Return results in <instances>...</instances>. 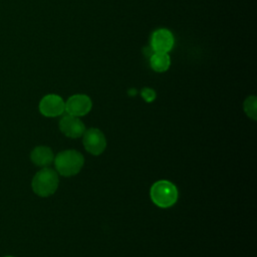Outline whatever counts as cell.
Instances as JSON below:
<instances>
[{"label":"cell","mask_w":257,"mask_h":257,"mask_svg":"<svg viewBox=\"0 0 257 257\" xmlns=\"http://www.w3.org/2000/svg\"><path fill=\"white\" fill-rule=\"evenodd\" d=\"M53 161L57 173L64 177L76 175L84 164L83 156L75 150L62 151L54 157Z\"/></svg>","instance_id":"cell-1"},{"label":"cell","mask_w":257,"mask_h":257,"mask_svg":"<svg viewBox=\"0 0 257 257\" xmlns=\"http://www.w3.org/2000/svg\"><path fill=\"white\" fill-rule=\"evenodd\" d=\"M30 160L35 166L46 168L53 162L54 155L50 148L45 146H38L31 151Z\"/></svg>","instance_id":"cell-9"},{"label":"cell","mask_w":257,"mask_h":257,"mask_svg":"<svg viewBox=\"0 0 257 257\" xmlns=\"http://www.w3.org/2000/svg\"><path fill=\"white\" fill-rule=\"evenodd\" d=\"M38 108L42 115L46 117H55L61 115L65 111V101L60 95L49 93L40 99Z\"/></svg>","instance_id":"cell-5"},{"label":"cell","mask_w":257,"mask_h":257,"mask_svg":"<svg viewBox=\"0 0 257 257\" xmlns=\"http://www.w3.org/2000/svg\"><path fill=\"white\" fill-rule=\"evenodd\" d=\"M174 33L165 27L158 28L153 31L150 39V45L153 52L170 53L175 46Z\"/></svg>","instance_id":"cell-4"},{"label":"cell","mask_w":257,"mask_h":257,"mask_svg":"<svg viewBox=\"0 0 257 257\" xmlns=\"http://www.w3.org/2000/svg\"><path fill=\"white\" fill-rule=\"evenodd\" d=\"M6 257H13V256H6Z\"/></svg>","instance_id":"cell-13"},{"label":"cell","mask_w":257,"mask_h":257,"mask_svg":"<svg viewBox=\"0 0 257 257\" xmlns=\"http://www.w3.org/2000/svg\"><path fill=\"white\" fill-rule=\"evenodd\" d=\"M82 143L84 149L93 156L100 155L106 147V140L103 133L95 127L84 131L82 135Z\"/></svg>","instance_id":"cell-6"},{"label":"cell","mask_w":257,"mask_h":257,"mask_svg":"<svg viewBox=\"0 0 257 257\" xmlns=\"http://www.w3.org/2000/svg\"><path fill=\"white\" fill-rule=\"evenodd\" d=\"M59 184L57 173L49 168L38 171L32 179L31 187L33 192L39 197H49L53 195Z\"/></svg>","instance_id":"cell-2"},{"label":"cell","mask_w":257,"mask_h":257,"mask_svg":"<svg viewBox=\"0 0 257 257\" xmlns=\"http://www.w3.org/2000/svg\"><path fill=\"white\" fill-rule=\"evenodd\" d=\"M150 67L158 73L166 72L171 66V57L169 53L153 52L149 58Z\"/></svg>","instance_id":"cell-10"},{"label":"cell","mask_w":257,"mask_h":257,"mask_svg":"<svg viewBox=\"0 0 257 257\" xmlns=\"http://www.w3.org/2000/svg\"><path fill=\"white\" fill-rule=\"evenodd\" d=\"M59 130L64 136L77 139L83 135L85 126L79 117L66 114L59 120Z\"/></svg>","instance_id":"cell-8"},{"label":"cell","mask_w":257,"mask_h":257,"mask_svg":"<svg viewBox=\"0 0 257 257\" xmlns=\"http://www.w3.org/2000/svg\"><path fill=\"white\" fill-rule=\"evenodd\" d=\"M92 107L91 98L83 93L70 95L65 101V111L73 116H83L87 114Z\"/></svg>","instance_id":"cell-7"},{"label":"cell","mask_w":257,"mask_h":257,"mask_svg":"<svg viewBox=\"0 0 257 257\" xmlns=\"http://www.w3.org/2000/svg\"><path fill=\"white\" fill-rule=\"evenodd\" d=\"M243 108L248 117L256 120L257 118V98L255 95H249L246 97L243 103Z\"/></svg>","instance_id":"cell-11"},{"label":"cell","mask_w":257,"mask_h":257,"mask_svg":"<svg viewBox=\"0 0 257 257\" xmlns=\"http://www.w3.org/2000/svg\"><path fill=\"white\" fill-rule=\"evenodd\" d=\"M141 95L142 97L147 101V102H152L156 99V91L151 88V87H144L142 90H141Z\"/></svg>","instance_id":"cell-12"},{"label":"cell","mask_w":257,"mask_h":257,"mask_svg":"<svg viewBox=\"0 0 257 257\" xmlns=\"http://www.w3.org/2000/svg\"><path fill=\"white\" fill-rule=\"evenodd\" d=\"M178 196V189L170 181L160 180L151 187V200L160 208L172 207L177 202Z\"/></svg>","instance_id":"cell-3"}]
</instances>
